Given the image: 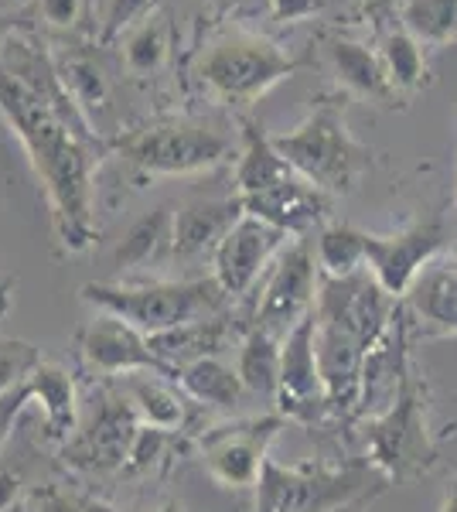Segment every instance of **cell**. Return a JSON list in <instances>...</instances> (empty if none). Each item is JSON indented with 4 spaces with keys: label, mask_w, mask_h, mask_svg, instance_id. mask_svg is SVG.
<instances>
[{
    "label": "cell",
    "mask_w": 457,
    "mask_h": 512,
    "mask_svg": "<svg viewBox=\"0 0 457 512\" xmlns=\"http://www.w3.org/2000/svg\"><path fill=\"white\" fill-rule=\"evenodd\" d=\"M0 117L28 151L31 168L45 188L62 250H89L93 243V164L103 144L69 127L45 99H38L4 65H0Z\"/></svg>",
    "instance_id": "cell-1"
},
{
    "label": "cell",
    "mask_w": 457,
    "mask_h": 512,
    "mask_svg": "<svg viewBox=\"0 0 457 512\" xmlns=\"http://www.w3.org/2000/svg\"><path fill=\"white\" fill-rule=\"evenodd\" d=\"M79 297L99 315H113L140 335H164L191 321L232 311V297L215 277L191 280H86Z\"/></svg>",
    "instance_id": "cell-2"
},
{
    "label": "cell",
    "mask_w": 457,
    "mask_h": 512,
    "mask_svg": "<svg viewBox=\"0 0 457 512\" xmlns=\"http://www.w3.org/2000/svg\"><path fill=\"white\" fill-rule=\"evenodd\" d=\"M389 478L369 458L348 461H301L280 465L267 461L256 485L253 512H348L376 502L389 489Z\"/></svg>",
    "instance_id": "cell-3"
},
{
    "label": "cell",
    "mask_w": 457,
    "mask_h": 512,
    "mask_svg": "<svg viewBox=\"0 0 457 512\" xmlns=\"http://www.w3.org/2000/svg\"><path fill=\"white\" fill-rule=\"evenodd\" d=\"M284 161L324 195H352L372 168V151L345 123V96L321 93L294 130L273 137Z\"/></svg>",
    "instance_id": "cell-4"
},
{
    "label": "cell",
    "mask_w": 457,
    "mask_h": 512,
    "mask_svg": "<svg viewBox=\"0 0 457 512\" xmlns=\"http://www.w3.org/2000/svg\"><path fill=\"white\" fill-rule=\"evenodd\" d=\"M365 458L393 485L417 482L437 465L440 448L430 431L427 383L417 366L393 407L376 420H365Z\"/></svg>",
    "instance_id": "cell-5"
},
{
    "label": "cell",
    "mask_w": 457,
    "mask_h": 512,
    "mask_svg": "<svg viewBox=\"0 0 457 512\" xmlns=\"http://www.w3.org/2000/svg\"><path fill=\"white\" fill-rule=\"evenodd\" d=\"M140 427L144 424L120 386L113 379H99L89 393V410L79 420V431L58 448V458L79 475H123Z\"/></svg>",
    "instance_id": "cell-6"
},
{
    "label": "cell",
    "mask_w": 457,
    "mask_h": 512,
    "mask_svg": "<svg viewBox=\"0 0 457 512\" xmlns=\"http://www.w3.org/2000/svg\"><path fill=\"white\" fill-rule=\"evenodd\" d=\"M116 154L134 164L140 175L174 178V175H198L212 171L229 161L232 144L212 127L191 120H161L151 127L130 130L116 140Z\"/></svg>",
    "instance_id": "cell-7"
},
{
    "label": "cell",
    "mask_w": 457,
    "mask_h": 512,
    "mask_svg": "<svg viewBox=\"0 0 457 512\" xmlns=\"http://www.w3.org/2000/svg\"><path fill=\"white\" fill-rule=\"evenodd\" d=\"M290 72H294V62L277 45L263 38L236 35L215 41L198 59L195 76L222 103L249 106L260 96H267L277 82H284Z\"/></svg>",
    "instance_id": "cell-8"
},
{
    "label": "cell",
    "mask_w": 457,
    "mask_h": 512,
    "mask_svg": "<svg viewBox=\"0 0 457 512\" xmlns=\"http://www.w3.org/2000/svg\"><path fill=\"white\" fill-rule=\"evenodd\" d=\"M287 420L280 414L236 417L226 424L205 427L195 437L205 475L226 492H249L260 485L263 465L270 461V444L277 441Z\"/></svg>",
    "instance_id": "cell-9"
},
{
    "label": "cell",
    "mask_w": 457,
    "mask_h": 512,
    "mask_svg": "<svg viewBox=\"0 0 457 512\" xmlns=\"http://www.w3.org/2000/svg\"><path fill=\"white\" fill-rule=\"evenodd\" d=\"M318 284V256L311 253L307 239H294L263 277V287L249 311V328H263L277 338H287L314 311Z\"/></svg>",
    "instance_id": "cell-10"
},
{
    "label": "cell",
    "mask_w": 457,
    "mask_h": 512,
    "mask_svg": "<svg viewBox=\"0 0 457 512\" xmlns=\"http://www.w3.org/2000/svg\"><path fill=\"white\" fill-rule=\"evenodd\" d=\"M273 407L287 424L301 427H318L331 417L328 386H324L318 349H314V311L284 338V359H280V383Z\"/></svg>",
    "instance_id": "cell-11"
},
{
    "label": "cell",
    "mask_w": 457,
    "mask_h": 512,
    "mask_svg": "<svg viewBox=\"0 0 457 512\" xmlns=\"http://www.w3.org/2000/svg\"><path fill=\"white\" fill-rule=\"evenodd\" d=\"M294 243L284 229L270 226V222L243 216L236 226L229 229V236L219 243V250L212 256V277L222 284L232 301H243L246 294H253V287L267 277L280 253Z\"/></svg>",
    "instance_id": "cell-12"
},
{
    "label": "cell",
    "mask_w": 457,
    "mask_h": 512,
    "mask_svg": "<svg viewBox=\"0 0 457 512\" xmlns=\"http://www.w3.org/2000/svg\"><path fill=\"white\" fill-rule=\"evenodd\" d=\"M440 253H444V226L437 219H417L406 229H400V233H389V236L365 233V267L372 270V277L396 301H403L410 294L413 280Z\"/></svg>",
    "instance_id": "cell-13"
},
{
    "label": "cell",
    "mask_w": 457,
    "mask_h": 512,
    "mask_svg": "<svg viewBox=\"0 0 457 512\" xmlns=\"http://www.w3.org/2000/svg\"><path fill=\"white\" fill-rule=\"evenodd\" d=\"M72 345H76L82 366L99 379H120L130 373H161L174 379L171 369L151 352L147 335H140L137 328H130L127 321L113 315H99L86 321L76 332V338H72Z\"/></svg>",
    "instance_id": "cell-14"
},
{
    "label": "cell",
    "mask_w": 457,
    "mask_h": 512,
    "mask_svg": "<svg viewBox=\"0 0 457 512\" xmlns=\"http://www.w3.org/2000/svg\"><path fill=\"white\" fill-rule=\"evenodd\" d=\"M243 202L236 198H195L174 209V243L171 260L195 263L205 256H215L219 243L229 236V229L243 219Z\"/></svg>",
    "instance_id": "cell-15"
},
{
    "label": "cell",
    "mask_w": 457,
    "mask_h": 512,
    "mask_svg": "<svg viewBox=\"0 0 457 512\" xmlns=\"http://www.w3.org/2000/svg\"><path fill=\"white\" fill-rule=\"evenodd\" d=\"M239 202H243L246 216H256L270 222V226L284 229L290 239H304L311 229H321V222L328 219V195L301 175L280 181L270 192L239 198Z\"/></svg>",
    "instance_id": "cell-16"
},
{
    "label": "cell",
    "mask_w": 457,
    "mask_h": 512,
    "mask_svg": "<svg viewBox=\"0 0 457 512\" xmlns=\"http://www.w3.org/2000/svg\"><path fill=\"white\" fill-rule=\"evenodd\" d=\"M246 328H249V321H236L232 311H226V315L181 325V328H174V332L151 335L147 342H151V352L171 369L174 379H178L181 369L191 366V362L209 359V355H222L229 345H239Z\"/></svg>",
    "instance_id": "cell-17"
},
{
    "label": "cell",
    "mask_w": 457,
    "mask_h": 512,
    "mask_svg": "<svg viewBox=\"0 0 457 512\" xmlns=\"http://www.w3.org/2000/svg\"><path fill=\"white\" fill-rule=\"evenodd\" d=\"M137 410L144 427H161V431L191 434V403L188 393L174 383L171 376L161 373H130L113 379Z\"/></svg>",
    "instance_id": "cell-18"
},
{
    "label": "cell",
    "mask_w": 457,
    "mask_h": 512,
    "mask_svg": "<svg viewBox=\"0 0 457 512\" xmlns=\"http://www.w3.org/2000/svg\"><path fill=\"white\" fill-rule=\"evenodd\" d=\"M28 383H31V396H35L41 407V417H45V441L58 444V448L69 444L82 420L76 376L65 366H58V362L41 359L35 373L28 376Z\"/></svg>",
    "instance_id": "cell-19"
},
{
    "label": "cell",
    "mask_w": 457,
    "mask_h": 512,
    "mask_svg": "<svg viewBox=\"0 0 457 512\" xmlns=\"http://www.w3.org/2000/svg\"><path fill=\"white\" fill-rule=\"evenodd\" d=\"M406 311L434 332L457 335V256H437L423 267L406 294Z\"/></svg>",
    "instance_id": "cell-20"
},
{
    "label": "cell",
    "mask_w": 457,
    "mask_h": 512,
    "mask_svg": "<svg viewBox=\"0 0 457 512\" xmlns=\"http://www.w3.org/2000/svg\"><path fill=\"white\" fill-rule=\"evenodd\" d=\"M328 59L335 65L342 86H348L352 93H359L365 99H376L382 106H396L400 93L393 89V82L386 76V65L376 52L352 38H331L328 41Z\"/></svg>",
    "instance_id": "cell-21"
},
{
    "label": "cell",
    "mask_w": 457,
    "mask_h": 512,
    "mask_svg": "<svg viewBox=\"0 0 457 512\" xmlns=\"http://www.w3.org/2000/svg\"><path fill=\"white\" fill-rule=\"evenodd\" d=\"M297 171L284 161V154L277 151L273 137L263 134V127L256 120H243V151L236 161V192L239 198L260 195L277 188L280 181L294 178Z\"/></svg>",
    "instance_id": "cell-22"
},
{
    "label": "cell",
    "mask_w": 457,
    "mask_h": 512,
    "mask_svg": "<svg viewBox=\"0 0 457 512\" xmlns=\"http://www.w3.org/2000/svg\"><path fill=\"white\" fill-rule=\"evenodd\" d=\"M178 386L198 407L222 410V414H236L249 396L246 383L229 362H222V355H209V359H198L185 366L178 373Z\"/></svg>",
    "instance_id": "cell-23"
},
{
    "label": "cell",
    "mask_w": 457,
    "mask_h": 512,
    "mask_svg": "<svg viewBox=\"0 0 457 512\" xmlns=\"http://www.w3.org/2000/svg\"><path fill=\"white\" fill-rule=\"evenodd\" d=\"M171 243H174V209L171 205H157V209L144 212L127 229V236L120 239V246L113 253V267L134 274V270L171 260Z\"/></svg>",
    "instance_id": "cell-24"
},
{
    "label": "cell",
    "mask_w": 457,
    "mask_h": 512,
    "mask_svg": "<svg viewBox=\"0 0 457 512\" xmlns=\"http://www.w3.org/2000/svg\"><path fill=\"white\" fill-rule=\"evenodd\" d=\"M280 359H284V338L263 332V328H246L239 338L236 373L246 383L249 396H277L280 383Z\"/></svg>",
    "instance_id": "cell-25"
},
{
    "label": "cell",
    "mask_w": 457,
    "mask_h": 512,
    "mask_svg": "<svg viewBox=\"0 0 457 512\" xmlns=\"http://www.w3.org/2000/svg\"><path fill=\"white\" fill-rule=\"evenodd\" d=\"M321 277H352L365 267V229H355L348 222H331L318 229V243H314Z\"/></svg>",
    "instance_id": "cell-26"
},
{
    "label": "cell",
    "mask_w": 457,
    "mask_h": 512,
    "mask_svg": "<svg viewBox=\"0 0 457 512\" xmlns=\"http://www.w3.org/2000/svg\"><path fill=\"white\" fill-rule=\"evenodd\" d=\"M420 48L423 45L406 28L386 31V38H382L379 59H382V65H386V76H389V82H393V89L400 96L413 93V89L423 86V76H427V62H423Z\"/></svg>",
    "instance_id": "cell-27"
},
{
    "label": "cell",
    "mask_w": 457,
    "mask_h": 512,
    "mask_svg": "<svg viewBox=\"0 0 457 512\" xmlns=\"http://www.w3.org/2000/svg\"><path fill=\"white\" fill-rule=\"evenodd\" d=\"M403 28L420 45H444L457 38V0H406Z\"/></svg>",
    "instance_id": "cell-28"
},
{
    "label": "cell",
    "mask_w": 457,
    "mask_h": 512,
    "mask_svg": "<svg viewBox=\"0 0 457 512\" xmlns=\"http://www.w3.org/2000/svg\"><path fill=\"white\" fill-rule=\"evenodd\" d=\"M58 72H62L65 89L72 93L82 113L103 110L106 99H110V89H106V79H103V72L96 69V62L82 59V55H69V59L58 62Z\"/></svg>",
    "instance_id": "cell-29"
},
{
    "label": "cell",
    "mask_w": 457,
    "mask_h": 512,
    "mask_svg": "<svg viewBox=\"0 0 457 512\" xmlns=\"http://www.w3.org/2000/svg\"><path fill=\"white\" fill-rule=\"evenodd\" d=\"M123 52H127V65L134 72H154L164 62V55H168V28L157 18L144 21L140 28L130 31Z\"/></svg>",
    "instance_id": "cell-30"
},
{
    "label": "cell",
    "mask_w": 457,
    "mask_h": 512,
    "mask_svg": "<svg viewBox=\"0 0 457 512\" xmlns=\"http://www.w3.org/2000/svg\"><path fill=\"white\" fill-rule=\"evenodd\" d=\"M41 362V349L24 338H0V396L24 383Z\"/></svg>",
    "instance_id": "cell-31"
},
{
    "label": "cell",
    "mask_w": 457,
    "mask_h": 512,
    "mask_svg": "<svg viewBox=\"0 0 457 512\" xmlns=\"http://www.w3.org/2000/svg\"><path fill=\"white\" fill-rule=\"evenodd\" d=\"M21 512H116V509L93 499V495L65 492V489H58V485H38V489L24 499Z\"/></svg>",
    "instance_id": "cell-32"
},
{
    "label": "cell",
    "mask_w": 457,
    "mask_h": 512,
    "mask_svg": "<svg viewBox=\"0 0 457 512\" xmlns=\"http://www.w3.org/2000/svg\"><path fill=\"white\" fill-rule=\"evenodd\" d=\"M161 0H110V11H106V38H116L123 31H134L144 21H151L154 7Z\"/></svg>",
    "instance_id": "cell-33"
},
{
    "label": "cell",
    "mask_w": 457,
    "mask_h": 512,
    "mask_svg": "<svg viewBox=\"0 0 457 512\" xmlns=\"http://www.w3.org/2000/svg\"><path fill=\"white\" fill-rule=\"evenodd\" d=\"M28 403H35V396H31V383H28V379L14 386V390H7L4 396H0V454H4V448H7V444H11L14 427H18L21 414H24V410H28Z\"/></svg>",
    "instance_id": "cell-34"
},
{
    "label": "cell",
    "mask_w": 457,
    "mask_h": 512,
    "mask_svg": "<svg viewBox=\"0 0 457 512\" xmlns=\"http://www.w3.org/2000/svg\"><path fill=\"white\" fill-rule=\"evenodd\" d=\"M79 7H82V0H41V14H45V21L55 24V28H72L79 18Z\"/></svg>",
    "instance_id": "cell-35"
},
{
    "label": "cell",
    "mask_w": 457,
    "mask_h": 512,
    "mask_svg": "<svg viewBox=\"0 0 457 512\" xmlns=\"http://www.w3.org/2000/svg\"><path fill=\"white\" fill-rule=\"evenodd\" d=\"M324 0H270V11L277 21H301L321 11Z\"/></svg>",
    "instance_id": "cell-36"
},
{
    "label": "cell",
    "mask_w": 457,
    "mask_h": 512,
    "mask_svg": "<svg viewBox=\"0 0 457 512\" xmlns=\"http://www.w3.org/2000/svg\"><path fill=\"white\" fill-rule=\"evenodd\" d=\"M24 492V475L18 468H0V512L14 509Z\"/></svg>",
    "instance_id": "cell-37"
},
{
    "label": "cell",
    "mask_w": 457,
    "mask_h": 512,
    "mask_svg": "<svg viewBox=\"0 0 457 512\" xmlns=\"http://www.w3.org/2000/svg\"><path fill=\"white\" fill-rule=\"evenodd\" d=\"M437 512H457V465H454V478H451V489H447L444 502H440Z\"/></svg>",
    "instance_id": "cell-38"
},
{
    "label": "cell",
    "mask_w": 457,
    "mask_h": 512,
    "mask_svg": "<svg viewBox=\"0 0 457 512\" xmlns=\"http://www.w3.org/2000/svg\"><path fill=\"white\" fill-rule=\"evenodd\" d=\"M7 308H11V284H0V318L7 315Z\"/></svg>",
    "instance_id": "cell-39"
},
{
    "label": "cell",
    "mask_w": 457,
    "mask_h": 512,
    "mask_svg": "<svg viewBox=\"0 0 457 512\" xmlns=\"http://www.w3.org/2000/svg\"><path fill=\"white\" fill-rule=\"evenodd\" d=\"M147 512H185V502H181V499H171V502H164L161 509H147Z\"/></svg>",
    "instance_id": "cell-40"
},
{
    "label": "cell",
    "mask_w": 457,
    "mask_h": 512,
    "mask_svg": "<svg viewBox=\"0 0 457 512\" xmlns=\"http://www.w3.org/2000/svg\"><path fill=\"white\" fill-rule=\"evenodd\" d=\"M7 38H11V35H7V24H4V21H0V45H4V41H7Z\"/></svg>",
    "instance_id": "cell-41"
},
{
    "label": "cell",
    "mask_w": 457,
    "mask_h": 512,
    "mask_svg": "<svg viewBox=\"0 0 457 512\" xmlns=\"http://www.w3.org/2000/svg\"><path fill=\"white\" fill-rule=\"evenodd\" d=\"M4 127H7V120H4V117H0V130H4Z\"/></svg>",
    "instance_id": "cell-42"
},
{
    "label": "cell",
    "mask_w": 457,
    "mask_h": 512,
    "mask_svg": "<svg viewBox=\"0 0 457 512\" xmlns=\"http://www.w3.org/2000/svg\"><path fill=\"white\" fill-rule=\"evenodd\" d=\"M14 4H31V0H14Z\"/></svg>",
    "instance_id": "cell-43"
},
{
    "label": "cell",
    "mask_w": 457,
    "mask_h": 512,
    "mask_svg": "<svg viewBox=\"0 0 457 512\" xmlns=\"http://www.w3.org/2000/svg\"><path fill=\"white\" fill-rule=\"evenodd\" d=\"M454 209H457V205H454Z\"/></svg>",
    "instance_id": "cell-44"
}]
</instances>
